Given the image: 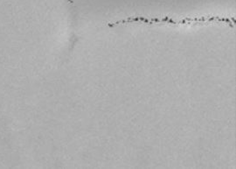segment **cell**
<instances>
[{
    "mask_svg": "<svg viewBox=\"0 0 236 169\" xmlns=\"http://www.w3.org/2000/svg\"><path fill=\"white\" fill-rule=\"evenodd\" d=\"M131 22H141L146 24H155V23H166L171 25H191V24H203V23H210V22H226L229 23L231 26H233L235 24L234 19H228L225 18H219V17H206V18H185L181 20H175L172 18H170L168 17L162 18H146L142 17H131L128 18L123 20H118L113 23L108 24V26L113 27L116 26L120 24L125 23H131Z\"/></svg>",
    "mask_w": 236,
    "mask_h": 169,
    "instance_id": "6da1fadb",
    "label": "cell"
}]
</instances>
